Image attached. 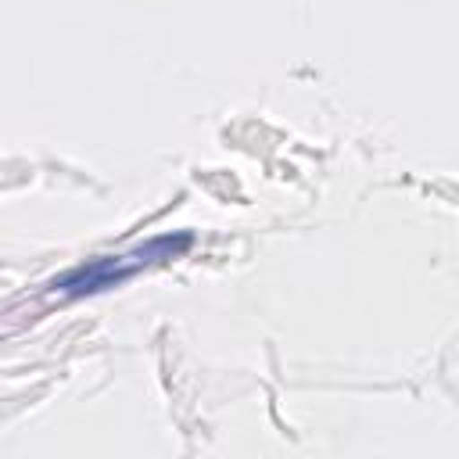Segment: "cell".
Instances as JSON below:
<instances>
[{
	"instance_id": "6da1fadb",
	"label": "cell",
	"mask_w": 459,
	"mask_h": 459,
	"mask_svg": "<svg viewBox=\"0 0 459 459\" xmlns=\"http://www.w3.org/2000/svg\"><path fill=\"white\" fill-rule=\"evenodd\" d=\"M186 244H190V237H179V240H154V244H147V247H136L133 255L100 258V262H93V265H82V269H75L72 276H65V280L54 283V287H65L68 294H90V290H100V287H111V283L133 276L140 265L154 262L158 255H176V251H183Z\"/></svg>"
}]
</instances>
